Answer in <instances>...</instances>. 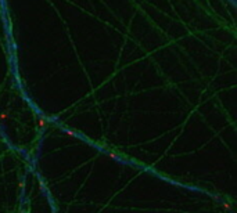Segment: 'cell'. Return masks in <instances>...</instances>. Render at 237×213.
<instances>
[{
  "instance_id": "obj_3",
  "label": "cell",
  "mask_w": 237,
  "mask_h": 213,
  "mask_svg": "<svg viewBox=\"0 0 237 213\" xmlns=\"http://www.w3.org/2000/svg\"><path fill=\"white\" fill-rule=\"evenodd\" d=\"M7 118H8L7 114H1V115H0V119H3V120H4V119H7Z\"/></svg>"
},
{
  "instance_id": "obj_2",
  "label": "cell",
  "mask_w": 237,
  "mask_h": 213,
  "mask_svg": "<svg viewBox=\"0 0 237 213\" xmlns=\"http://www.w3.org/2000/svg\"><path fill=\"white\" fill-rule=\"evenodd\" d=\"M67 134H68L70 137H73L75 136V132H72V130H67Z\"/></svg>"
},
{
  "instance_id": "obj_1",
  "label": "cell",
  "mask_w": 237,
  "mask_h": 213,
  "mask_svg": "<svg viewBox=\"0 0 237 213\" xmlns=\"http://www.w3.org/2000/svg\"><path fill=\"white\" fill-rule=\"evenodd\" d=\"M45 126H46V120L43 118H40V119H39V127L42 129V127H45Z\"/></svg>"
}]
</instances>
